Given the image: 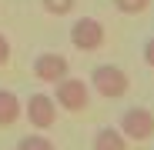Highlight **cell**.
Here are the masks:
<instances>
[{"label": "cell", "instance_id": "obj_2", "mask_svg": "<svg viewBox=\"0 0 154 150\" xmlns=\"http://www.w3.org/2000/svg\"><path fill=\"white\" fill-rule=\"evenodd\" d=\"M54 100L57 107L67 113H81L91 107V84H84L81 77H64L54 84Z\"/></svg>", "mask_w": 154, "mask_h": 150}, {"label": "cell", "instance_id": "obj_9", "mask_svg": "<svg viewBox=\"0 0 154 150\" xmlns=\"http://www.w3.org/2000/svg\"><path fill=\"white\" fill-rule=\"evenodd\" d=\"M14 150H57V147H54V140H50L44 130H37V134H27V137H20Z\"/></svg>", "mask_w": 154, "mask_h": 150}, {"label": "cell", "instance_id": "obj_12", "mask_svg": "<svg viewBox=\"0 0 154 150\" xmlns=\"http://www.w3.org/2000/svg\"><path fill=\"white\" fill-rule=\"evenodd\" d=\"M141 54H144V63L154 70V37H147V40H144V50H141Z\"/></svg>", "mask_w": 154, "mask_h": 150}, {"label": "cell", "instance_id": "obj_13", "mask_svg": "<svg viewBox=\"0 0 154 150\" xmlns=\"http://www.w3.org/2000/svg\"><path fill=\"white\" fill-rule=\"evenodd\" d=\"M7 60H10V40H7L4 34H0V67H4Z\"/></svg>", "mask_w": 154, "mask_h": 150}, {"label": "cell", "instance_id": "obj_3", "mask_svg": "<svg viewBox=\"0 0 154 150\" xmlns=\"http://www.w3.org/2000/svg\"><path fill=\"white\" fill-rule=\"evenodd\" d=\"M121 134L127 137V140H134V143H144V140H151L154 137V110H147V107H127L124 113H121Z\"/></svg>", "mask_w": 154, "mask_h": 150}, {"label": "cell", "instance_id": "obj_7", "mask_svg": "<svg viewBox=\"0 0 154 150\" xmlns=\"http://www.w3.org/2000/svg\"><path fill=\"white\" fill-rule=\"evenodd\" d=\"M127 143L131 140L121 134V127H100L91 140V150H127Z\"/></svg>", "mask_w": 154, "mask_h": 150}, {"label": "cell", "instance_id": "obj_4", "mask_svg": "<svg viewBox=\"0 0 154 150\" xmlns=\"http://www.w3.org/2000/svg\"><path fill=\"white\" fill-rule=\"evenodd\" d=\"M70 47H77L81 54H94L104 47V23L94 17H81L70 23Z\"/></svg>", "mask_w": 154, "mask_h": 150}, {"label": "cell", "instance_id": "obj_10", "mask_svg": "<svg viewBox=\"0 0 154 150\" xmlns=\"http://www.w3.org/2000/svg\"><path fill=\"white\" fill-rule=\"evenodd\" d=\"M147 7H151V0H114V10H117V13H127V17L144 13Z\"/></svg>", "mask_w": 154, "mask_h": 150}, {"label": "cell", "instance_id": "obj_8", "mask_svg": "<svg viewBox=\"0 0 154 150\" xmlns=\"http://www.w3.org/2000/svg\"><path fill=\"white\" fill-rule=\"evenodd\" d=\"M23 113V104L14 90H0V127H14Z\"/></svg>", "mask_w": 154, "mask_h": 150}, {"label": "cell", "instance_id": "obj_5", "mask_svg": "<svg viewBox=\"0 0 154 150\" xmlns=\"http://www.w3.org/2000/svg\"><path fill=\"white\" fill-rule=\"evenodd\" d=\"M23 117L30 127L37 130H50L57 123V100L50 93H30V100L23 104Z\"/></svg>", "mask_w": 154, "mask_h": 150}, {"label": "cell", "instance_id": "obj_6", "mask_svg": "<svg viewBox=\"0 0 154 150\" xmlns=\"http://www.w3.org/2000/svg\"><path fill=\"white\" fill-rule=\"evenodd\" d=\"M70 73V63L64 54H54V50H44V54L34 57V77L44 80V84H57Z\"/></svg>", "mask_w": 154, "mask_h": 150}, {"label": "cell", "instance_id": "obj_11", "mask_svg": "<svg viewBox=\"0 0 154 150\" xmlns=\"http://www.w3.org/2000/svg\"><path fill=\"white\" fill-rule=\"evenodd\" d=\"M74 4H77V0H40V7H44L50 17H67V13L74 10Z\"/></svg>", "mask_w": 154, "mask_h": 150}, {"label": "cell", "instance_id": "obj_1", "mask_svg": "<svg viewBox=\"0 0 154 150\" xmlns=\"http://www.w3.org/2000/svg\"><path fill=\"white\" fill-rule=\"evenodd\" d=\"M127 87H131V80H127V73L114 63H97L91 70V90L100 93L104 100H121L127 93Z\"/></svg>", "mask_w": 154, "mask_h": 150}]
</instances>
